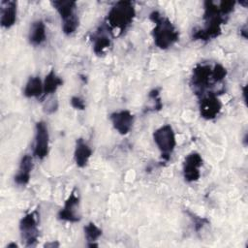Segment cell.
I'll return each mask as SVG.
<instances>
[{"mask_svg": "<svg viewBox=\"0 0 248 248\" xmlns=\"http://www.w3.org/2000/svg\"><path fill=\"white\" fill-rule=\"evenodd\" d=\"M225 16L219 10L218 4L213 1H205L203 4V21L202 28L193 30L192 38L200 41H209L219 37L222 33V25L225 23Z\"/></svg>", "mask_w": 248, "mask_h": 248, "instance_id": "1", "label": "cell"}, {"mask_svg": "<svg viewBox=\"0 0 248 248\" xmlns=\"http://www.w3.org/2000/svg\"><path fill=\"white\" fill-rule=\"evenodd\" d=\"M149 19L154 23L152 37L154 45L160 49H168L179 40V32L170 18L158 11L149 15Z\"/></svg>", "mask_w": 248, "mask_h": 248, "instance_id": "2", "label": "cell"}, {"mask_svg": "<svg viewBox=\"0 0 248 248\" xmlns=\"http://www.w3.org/2000/svg\"><path fill=\"white\" fill-rule=\"evenodd\" d=\"M136 17V9L132 1H117L108 12L106 23L112 30L123 32L134 21Z\"/></svg>", "mask_w": 248, "mask_h": 248, "instance_id": "3", "label": "cell"}, {"mask_svg": "<svg viewBox=\"0 0 248 248\" xmlns=\"http://www.w3.org/2000/svg\"><path fill=\"white\" fill-rule=\"evenodd\" d=\"M153 140L161 154V159L168 162L176 147V137L170 124H164L153 132Z\"/></svg>", "mask_w": 248, "mask_h": 248, "instance_id": "4", "label": "cell"}, {"mask_svg": "<svg viewBox=\"0 0 248 248\" xmlns=\"http://www.w3.org/2000/svg\"><path fill=\"white\" fill-rule=\"evenodd\" d=\"M19 232L26 247L36 246L39 238V220L37 210L26 213L19 221Z\"/></svg>", "mask_w": 248, "mask_h": 248, "instance_id": "5", "label": "cell"}, {"mask_svg": "<svg viewBox=\"0 0 248 248\" xmlns=\"http://www.w3.org/2000/svg\"><path fill=\"white\" fill-rule=\"evenodd\" d=\"M49 152V133L45 121L40 120L35 125L33 156L39 160L45 159Z\"/></svg>", "mask_w": 248, "mask_h": 248, "instance_id": "6", "label": "cell"}, {"mask_svg": "<svg viewBox=\"0 0 248 248\" xmlns=\"http://www.w3.org/2000/svg\"><path fill=\"white\" fill-rule=\"evenodd\" d=\"M79 195L77 189H74L64 202L61 209L58 211V219L70 223L79 222L81 219L79 213Z\"/></svg>", "mask_w": 248, "mask_h": 248, "instance_id": "7", "label": "cell"}, {"mask_svg": "<svg viewBox=\"0 0 248 248\" xmlns=\"http://www.w3.org/2000/svg\"><path fill=\"white\" fill-rule=\"evenodd\" d=\"M202 157L199 152L193 151L185 157L182 166V173L183 178L186 182L192 183L200 179L201 168L202 166Z\"/></svg>", "mask_w": 248, "mask_h": 248, "instance_id": "8", "label": "cell"}, {"mask_svg": "<svg viewBox=\"0 0 248 248\" xmlns=\"http://www.w3.org/2000/svg\"><path fill=\"white\" fill-rule=\"evenodd\" d=\"M199 109L202 118L212 120L220 113L222 103L215 93L208 92L206 95H202L199 103Z\"/></svg>", "mask_w": 248, "mask_h": 248, "instance_id": "9", "label": "cell"}, {"mask_svg": "<svg viewBox=\"0 0 248 248\" xmlns=\"http://www.w3.org/2000/svg\"><path fill=\"white\" fill-rule=\"evenodd\" d=\"M211 79V67L204 64H198L192 73L191 83L197 94H204L205 89L209 86Z\"/></svg>", "mask_w": 248, "mask_h": 248, "instance_id": "10", "label": "cell"}, {"mask_svg": "<svg viewBox=\"0 0 248 248\" xmlns=\"http://www.w3.org/2000/svg\"><path fill=\"white\" fill-rule=\"evenodd\" d=\"M111 33H112L111 29L106 22H104L102 25H100L97 28V30L91 37L93 51L95 54L102 55L109 47L111 44V39H110Z\"/></svg>", "mask_w": 248, "mask_h": 248, "instance_id": "11", "label": "cell"}, {"mask_svg": "<svg viewBox=\"0 0 248 248\" xmlns=\"http://www.w3.org/2000/svg\"><path fill=\"white\" fill-rule=\"evenodd\" d=\"M109 120L114 130L120 135H127L133 128L135 116L128 109H121L110 113Z\"/></svg>", "mask_w": 248, "mask_h": 248, "instance_id": "12", "label": "cell"}, {"mask_svg": "<svg viewBox=\"0 0 248 248\" xmlns=\"http://www.w3.org/2000/svg\"><path fill=\"white\" fill-rule=\"evenodd\" d=\"M17 19V2L3 0L0 3V24L5 29L13 27Z\"/></svg>", "mask_w": 248, "mask_h": 248, "instance_id": "13", "label": "cell"}, {"mask_svg": "<svg viewBox=\"0 0 248 248\" xmlns=\"http://www.w3.org/2000/svg\"><path fill=\"white\" fill-rule=\"evenodd\" d=\"M34 168L33 157L29 154H25L21 157L17 171L14 176V181L18 186H25L29 183L31 178V172Z\"/></svg>", "mask_w": 248, "mask_h": 248, "instance_id": "14", "label": "cell"}, {"mask_svg": "<svg viewBox=\"0 0 248 248\" xmlns=\"http://www.w3.org/2000/svg\"><path fill=\"white\" fill-rule=\"evenodd\" d=\"M92 153V148L83 139L79 138L77 140L74 150V160L78 168H84L88 164Z\"/></svg>", "mask_w": 248, "mask_h": 248, "instance_id": "15", "label": "cell"}, {"mask_svg": "<svg viewBox=\"0 0 248 248\" xmlns=\"http://www.w3.org/2000/svg\"><path fill=\"white\" fill-rule=\"evenodd\" d=\"M46 40V27L42 19H37L32 22L29 32L28 41L33 46H39L43 45Z\"/></svg>", "mask_w": 248, "mask_h": 248, "instance_id": "16", "label": "cell"}, {"mask_svg": "<svg viewBox=\"0 0 248 248\" xmlns=\"http://www.w3.org/2000/svg\"><path fill=\"white\" fill-rule=\"evenodd\" d=\"M26 98H40L44 95V83L39 76H32L26 81L23 88Z\"/></svg>", "mask_w": 248, "mask_h": 248, "instance_id": "17", "label": "cell"}, {"mask_svg": "<svg viewBox=\"0 0 248 248\" xmlns=\"http://www.w3.org/2000/svg\"><path fill=\"white\" fill-rule=\"evenodd\" d=\"M43 83H44V95L42 98H46L50 95H53L57 91V89L60 86H62L63 79L54 72V70H50L48 74L45 77Z\"/></svg>", "mask_w": 248, "mask_h": 248, "instance_id": "18", "label": "cell"}, {"mask_svg": "<svg viewBox=\"0 0 248 248\" xmlns=\"http://www.w3.org/2000/svg\"><path fill=\"white\" fill-rule=\"evenodd\" d=\"M52 7L57 11L58 15L61 17V20H64L73 15L77 14V3L75 1L71 0H56L51 2Z\"/></svg>", "mask_w": 248, "mask_h": 248, "instance_id": "19", "label": "cell"}, {"mask_svg": "<svg viewBox=\"0 0 248 248\" xmlns=\"http://www.w3.org/2000/svg\"><path fill=\"white\" fill-rule=\"evenodd\" d=\"M84 237L87 240L88 247H98L96 241L101 237L103 232L102 230L93 222H89L83 228Z\"/></svg>", "mask_w": 248, "mask_h": 248, "instance_id": "20", "label": "cell"}, {"mask_svg": "<svg viewBox=\"0 0 248 248\" xmlns=\"http://www.w3.org/2000/svg\"><path fill=\"white\" fill-rule=\"evenodd\" d=\"M79 26V19L77 14L62 20V31L65 35L70 36L74 34Z\"/></svg>", "mask_w": 248, "mask_h": 248, "instance_id": "21", "label": "cell"}, {"mask_svg": "<svg viewBox=\"0 0 248 248\" xmlns=\"http://www.w3.org/2000/svg\"><path fill=\"white\" fill-rule=\"evenodd\" d=\"M163 107V103L161 101L160 92L158 89H153L148 94V106H147V111L152 110H160Z\"/></svg>", "mask_w": 248, "mask_h": 248, "instance_id": "22", "label": "cell"}, {"mask_svg": "<svg viewBox=\"0 0 248 248\" xmlns=\"http://www.w3.org/2000/svg\"><path fill=\"white\" fill-rule=\"evenodd\" d=\"M227 76V70L221 64H216L211 68V79L215 82H221Z\"/></svg>", "mask_w": 248, "mask_h": 248, "instance_id": "23", "label": "cell"}, {"mask_svg": "<svg viewBox=\"0 0 248 248\" xmlns=\"http://www.w3.org/2000/svg\"><path fill=\"white\" fill-rule=\"evenodd\" d=\"M234 6H235V2L233 1H221L218 4L221 14L225 16H228L233 11Z\"/></svg>", "mask_w": 248, "mask_h": 248, "instance_id": "24", "label": "cell"}, {"mask_svg": "<svg viewBox=\"0 0 248 248\" xmlns=\"http://www.w3.org/2000/svg\"><path fill=\"white\" fill-rule=\"evenodd\" d=\"M58 108V102H57V99L54 98V96L50 95L48 96L45 106H44V108H45V111L46 113H53L54 111H56Z\"/></svg>", "mask_w": 248, "mask_h": 248, "instance_id": "25", "label": "cell"}, {"mask_svg": "<svg viewBox=\"0 0 248 248\" xmlns=\"http://www.w3.org/2000/svg\"><path fill=\"white\" fill-rule=\"evenodd\" d=\"M71 106L78 110H83L85 108V102L84 100L79 96H73L70 99Z\"/></svg>", "mask_w": 248, "mask_h": 248, "instance_id": "26", "label": "cell"}, {"mask_svg": "<svg viewBox=\"0 0 248 248\" xmlns=\"http://www.w3.org/2000/svg\"><path fill=\"white\" fill-rule=\"evenodd\" d=\"M240 34H241V36L244 39L247 38V28H246V25H244L242 28H240Z\"/></svg>", "mask_w": 248, "mask_h": 248, "instance_id": "27", "label": "cell"}, {"mask_svg": "<svg viewBox=\"0 0 248 248\" xmlns=\"http://www.w3.org/2000/svg\"><path fill=\"white\" fill-rule=\"evenodd\" d=\"M45 246H46V247H49V246H59V244H58V243L51 242V243H46Z\"/></svg>", "mask_w": 248, "mask_h": 248, "instance_id": "28", "label": "cell"}, {"mask_svg": "<svg viewBox=\"0 0 248 248\" xmlns=\"http://www.w3.org/2000/svg\"><path fill=\"white\" fill-rule=\"evenodd\" d=\"M6 247H7V248H8V247H9V248H11V247L16 248V247H17V244H16V243H10V244H8Z\"/></svg>", "mask_w": 248, "mask_h": 248, "instance_id": "29", "label": "cell"}]
</instances>
